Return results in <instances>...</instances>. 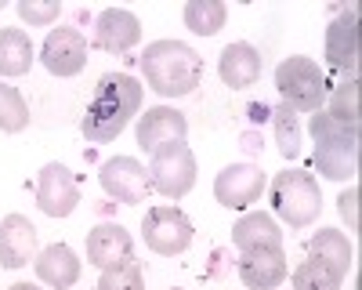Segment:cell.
I'll return each mask as SVG.
<instances>
[{"mask_svg":"<svg viewBox=\"0 0 362 290\" xmlns=\"http://www.w3.org/2000/svg\"><path fill=\"white\" fill-rule=\"evenodd\" d=\"M40 62L51 76H76L87 66V37L73 25H58L40 47Z\"/></svg>","mask_w":362,"mask_h":290,"instance_id":"cell-8","label":"cell"},{"mask_svg":"<svg viewBox=\"0 0 362 290\" xmlns=\"http://www.w3.org/2000/svg\"><path fill=\"white\" fill-rule=\"evenodd\" d=\"M15 11L29 25H51V22H58V15H62V4H58V0H18Z\"/></svg>","mask_w":362,"mask_h":290,"instance_id":"cell-29","label":"cell"},{"mask_svg":"<svg viewBox=\"0 0 362 290\" xmlns=\"http://www.w3.org/2000/svg\"><path fill=\"white\" fill-rule=\"evenodd\" d=\"M141 40V22L127 8H105L95 18V47L109 54H124Z\"/></svg>","mask_w":362,"mask_h":290,"instance_id":"cell-15","label":"cell"},{"mask_svg":"<svg viewBox=\"0 0 362 290\" xmlns=\"http://www.w3.org/2000/svg\"><path fill=\"white\" fill-rule=\"evenodd\" d=\"M141 83L131 73H105L95 83V98L87 102V112L80 120V131L87 141L105 145L124 134V127L141 112Z\"/></svg>","mask_w":362,"mask_h":290,"instance_id":"cell-1","label":"cell"},{"mask_svg":"<svg viewBox=\"0 0 362 290\" xmlns=\"http://www.w3.org/2000/svg\"><path fill=\"white\" fill-rule=\"evenodd\" d=\"M218 73L225 80V87H232V91H247V87H254L261 80V51L247 40H235L221 51L218 58Z\"/></svg>","mask_w":362,"mask_h":290,"instance_id":"cell-18","label":"cell"},{"mask_svg":"<svg viewBox=\"0 0 362 290\" xmlns=\"http://www.w3.org/2000/svg\"><path fill=\"white\" fill-rule=\"evenodd\" d=\"M272 196V211H276L279 221H286L290 228H308L319 211H322V192L319 182L312 178L308 170H279L268 185Z\"/></svg>","mask_w":362,"mask_h":290,"instance_id":"cell-4","label":"cell"},{"mask_svg":"<svg viewBox=\"0 0 362 290\" xmlns=\"http://www.w3.org/2000/svg\"><path fill=\"white\" fill-rule=\"evenodd\" d=\"M148 189L167 196V199H181L189 196L196 185V156L185 141H167L153 153L148 160Z\"/></svg>","mask_w":362,"mask_h":290,"instance_id":"cell-6","label":"cell"},{"mask_svg":"<svg viewBox=\"0 0 362 290\" xmlns=\"http://www.w3.org/2000/svg\"><path fill=\"white\" fill-rule=\"evenodd\" d=\"M181 18H185V29H192L196 37H214L218 29H225L228 8L221 0H189Z\"/></svg>","mask_w":362,"mask_h":290,"instance_id":"cell-23","label":"cell"},{"mask_svg":"<svg viewBox=\"0 0 362 290\" xmlns=\"http://www.w3.org/2000/svg\"><path fill=\"white\" fill-rule=\"evenodd\" d=\"M308 257L329 265V269L344 279L348 269H351V243H348L344 232H337V228H319L315 236L308 240Z\"/></svg>","mask_w":362,"mask_h":290,"instance_id":"cell-22","label":"cell"},{"mask_svg":"<svg viewBox=\"0 0 362 290\" xmlns=\"http://www.w3.org/2000/svg\"><path fill=\"white\" fill-rule=\"evenodd\" d=\"M37 250V228L22 214H8L0 221V265L4 269H25Z\"/></svg>","mask_w":362,"mask_h":290,"instance_id":"cell-17","label":"cell"},{"mask_svg":"<svg viewBox=\"0 0 362 290\" xmlns=\"http://www.w3.org/2000/svg\"><path fill=\"white\" fill-rule=\"evenodd\" d=\"M232 243L235 250H254V247H283V232L279 221L264 214V211H250L232 225Z\"/></svg>","mask_w":362,"mask_h":290,"instance_id":"cell-20","label":"cell"},{"mask_svg":"<svg viewBox=\"0 0 362 290\" xmlns=\"http://www.w3.org/2000/svg\"><path fill=\"white\" fill-rule=\"evenodd\" d=\"M33 40L25 29H0V76H25L33 69Z\"/></svg>","mask_w":362,"mask_h":290,"instance_id":"cell-21","label":"cell"},{"mask_svg":"<svg viewBox=\"0 0 362 290\" xmlns=\"http://www.w3.org/2000/svg\"><path fill=\"white\" fill-rule=\"evenodd\" d=\"M80 203V185L66 163H47L37 174V207L47 218H69Z\"/></svg>","mask_w":362,"mask_h":290,"instance_id":"cell-9","label":"cell"},{"mask_svg":"<svg viewBox=\"0 0 362 290\" xmlns=\"http://www.w3.org/2000/svg\"><path fill=\"white\" fill-rule=\"evenodd\" d=\"M8 290H40V286H33V283H15V286H8Z\"/></svg>","mask_w":362,"mask_h":290,"instance_id":"cell-31","label":"cell"},{"mask_svg":"<svg viewBox=\"0 0 362 290\" xmlns=\"http://www.w3.org/2000/svg\"><path fill=\"white\" fill-rule=\"evenodd\" d=\"M312 138H315V167L319 174H326L329 182H348L358 174V127L337 124L334 116L315 112L308 124Z\"/></svg>","mask_w":362,"mask_h":290,"instance_id":"cell-3","label":"cell"},{"mask_svg":"<svg viewBox=\"0 0 362 290\" xmlns=\"http://www.w3.org/2000/svg\"><path fill=\"white\" fill-rule=\"evenodd\" d=\"M276 87L293 112H319L326 102V73L305 54H290L276 66Z\"/></svg>","mask_w":362,"mask_h":290,"instance_id":"cell-5","label":"cell"},{"mask_svg":"<svg viewBox=\"0 0 362 290\" xmlns=\"http://www.w3.org/2000/svg\"><path fill=\"white\" fill-rule=\"evenodd\" d=\"M272 127H276V145H279L283 160H297L300 156V120H297V112L279 102L276 109H272Z\"/></svg>","mask_w":362,"mask_h":290,"instance_id":"cell-24","label":"cell"},{"mask_svg":"<svg viewBox=\"0 0 362 290\" xmlns=\"http://www.w3.org/2000/svg\"><path fill=\"white\" fill-rule=\"evenodd\" d=\"M358 199H362V192H358V185H351L348 192H341V218L351 225V232H358Z\"/></svg>","mask_w":362,"mask_h":290,"instance_id":"cell-30","label":"cell"},{"mask_svg":"<svg viewBox=\"0 0 362 290\" xmlns=\"http://www.w3.org/2000/svg\"><path fill=\"white\" fill-rule=\"evenodd\" d=\"M98 290H145V272H141V261L127 257L112 269H102L98 276Z\"/></svg>","mask_w":362,"mask_h":290,"instance_id":"cell-28","label":"cell"},{"mask_svg":"<svg viewBox=\"0 0 362 290\" xmlns=\"http://www.w3.org/2000/svg\"><path fill=\"white\" fill-rule=\"evenodd\" d=\"M286 250L283 247H254L239 250V279L247 290H276L286 279Z\"/></svg>","mask_w":362,"mask_h":290,"instance_id":"cell-13","label":"cell"},{"mask_svg":"<svg viewBox=\"0 0 362 290\" xmlns=\"http://www.w3.org/2000/svg\"><path fill=\"white\" fill-rule=\"evenodd\" d=\"M29 127V105L18 95V87L0 80V131L4 134H18Z\"/></svg>","mask_w":362,"mask_h":290,"instance_id":"cell-25","label":"cell"},{"mask_svg":"<svg viewBox=\"0 0 362 290\" xmlns=\"http://www.w3.org/2000/svg\"><path fill=\"white\" fill-rule=\"evenodd\" d=\"M4 8H8V4H4V0H0V11H4Z\"/></svg>","mask_w":362,"mask_h":290,"instance_id":"cell-32","label":"cell"},{"mask_svg":"<svg viewBox=\"0 0 362 290\" xmlns=\"http://www.w3.org/2000/svg\"><path fill=\"white\" fill-rule=\"evenodd\" d=\"M33 269H37V279L47 283V286H54V290H69L80 279V261H76L73 247H66V243L44 247L33 257Z\"/></svg>","mask_w":362,"mask_h":290,"instance_id":"cell-19","label":"cell"},{"mask_svg":"<svg viewBox=\"0 0 362 290\" xmlns=\"http://www.w3.org/2000/svg\"><path fill=\"white\" fill-rule=\"evenodd\" d=\"M326 62L348 76H358V11H341L326 29Z\"/></svg>","mask_w":362,"mask_h":290,"instance_id":"cell-12","label":"cell"},{"mask_svg":"<svg viewBox=\"0 0 362 290\" xmlns=\"http://www.w3.org/2000/svg\"><path fill=\"white\" fill-rule=\"evenodd\" d=\"M141 73L160 98H185L203 80V58L185 40H153L141 54Z\"/></svg>","mask_w":362,"mask_h":290,"instance_id":"cell-2","label":"cell"},{"mask_svg":"<svg viewBox=\"0 0 362 290\" xmlns=\"http://www.w3.org/2000/svg\"><path fill=\"white\" fill-rule=\"evenodd\" d=\"M141 232H145V247L153 254H163V257L185 254L192 247V236H196V228L185 218V211L170 207V203H160V207L145 211Z\"/></svg>","mask_w":362,"mask_h":290,"instance_id":"cell-7","label":"cell"},{"mask_svg":"<svg viewBox=\"0 0 362 290\" xmlns=\"http://www.w3.org/2000/svg\"><path fill=\"white\" fill-rule=\"evenodd\" d=\"M134 257V240L124 225L116 221H102L87 232V261L98 269H112L119 261Z\"/></svg>","mask_w":362,"mask_h":290,"instance_id":"cell-16","label":"cell"},{"mask_svg":"<svg viewBox=\"0 0 362 290\" xmlns=\"http://www.w3.org/2000/svg\"><path fill=\"white\" fill-rule=\"evenodd\" d=\"M261 192H264V170L254 163H228L214 178V196L228 211L250 207V203L261 199Z\"/></svg>","mask_w":362,"mask_h":290,"instance_id":"cell-11","label":"cell"},{"mask_svg":"<svg viewBox=\"0 0 362 290\" xmlns=\"http://www.w3.org/2000/svg\"><path fill=\"white\" fill-rule=\"evenodd\" d=\"M185 134H189V120L174 105H153L138 116V145L148 156L167 141H185Z\"/></svg>","mask_w":362,"mask_h":290,"instance_id":"cell-14","label":"cell"},{"mask_svg":"<svg viewBox=\"0 0 362 290\" xmlns=\"http://www.w3.org/2000/svg\"><path fill=\"white\" fill-rule=\"evenodd\" d=\"M98 182H102V189L116 203H127V207L145 203V196L153 192V189H148V170L134 156H112V160H105L102 170H98Z\"/></svg>","mask_w":362,"mask_h":290,"instance_id":"cell-10","label":"cell"},{"mask_svg":"<svg viewBox=\"0 0 362 290\" xmlns=\"http://www.w3.org/2000/svg\"><path fill=\"white\" fill-rule=\"evenodd\" d=\"M326 116H334L337 124L358 127V76H348L341 87H334V95H329V109H326Z\"/></svg>","mask_w":362,"mask_h":290,"instance_id":"cell-27","label":"cell"},{"mask_svg":"<svg viewBox=\"0 0 362 290\" xmlns=\"http://www.w3.org/2000/svg\"><path fill=\"white\" fill-rule=\"evenodd\" d=\"M341 283L344 279L315 257L300 261V265L293 269V290H341Z\"/></svg>","mask_w":362,"mask_h":290,"instance_id":"cell-26","label":"cell"}]
</instances>
